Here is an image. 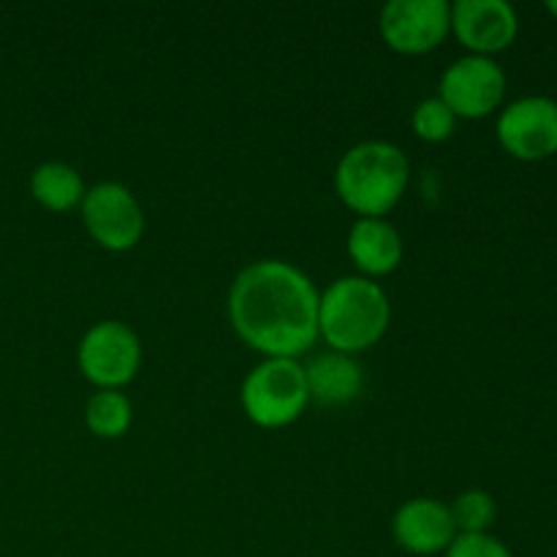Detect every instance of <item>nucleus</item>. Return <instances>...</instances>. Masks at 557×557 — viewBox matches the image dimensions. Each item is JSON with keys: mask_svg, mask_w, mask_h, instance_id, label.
I'll list each match as a JSON object with an SVG mask.
<instances>
[{"mask_svg": "<svg viewBox=\"0 0 557 557\" xmlns=\"http://www.w3.org/2000/svg\"><path fill=\"white\" fill-rule=\"evenodd\" d=\"M313 281L288 261L264 259L245 267L228 292V321L267 359H297L319 341Z\"/></svg>", "mask_w": 557, "mask_h": 557, "instance_id": "nucleus-1", "label": "nucleus"}, {"mask_svg": "<svg viewBox=\"0 0 557 557\" xmlns=\"http://www.w3.org/2000/svg\"><path fill=\"white\" fill-rule=\"evenodd\" d=\"M411 177L406 152L392 141H359L343 152L335 169V190L359 218H384L403 199Z\"/></svg>", "mask_w": 557, "mask_h": 557, "instance_id": "nucleus-2", "label": "nucleus"}, {"mask_svg": "<svg viewBox=\"0 0 557 557\" xmlns=\"http://www.w3.org/2000/svg\"><path fill=\"white\" fill-rule=\"evenodd\" d=\"M392 305L384 288L370 277H337L319 302V335L337 354H359L375 346L389 330Z\"/></svg>", "mask_w": 557, "mask_h": 557, "instance_id": "nucleus-3", "label": "nucleus"}, {"mask_svg": "<svg viewBox=\"0 0 557 557\" xmlns=\"http://www.w3.org/2000/svg\"><path fill=\"white\" fill-rule=\"evenodd\" d=\"M243 408L264 430L288 428L308 408V381L297 359H264L243 381Z\"/></svg>", "mask_w": 557, "mask_h": 557, "instance_id": "nucleus-4", "label": "nucleus"}, {"mask_svg": "<svg viewBox=\"0 0 557 557\" xmlns=\"http://www.w3.org/2000/svg\"><path fill=\"white\" fill-rule=\"evenodd\" d=\"M76 362L98 389H120L139 370L141 343L123 321H98L79 341Z\"/></svg>", "mask_w": 557, "mask_h": 557, "instance_id": "nucleus-5", "label": "nucleus"}, {"mask_svg": "<svg viewBox=\"0 0 557 557\" xmlns=\"http://www.w3.org/2000/svg\"><path fill=\"white\" fill-rule=\"evenodd\" d=\"M82 221L101 248L131 250L145 234V212L123 183H98L82 199Z\"/></svg>", "mask_w": 557, "mask_h": 557, "instance_id": "nucleus-6", "label": "nucleus"}, {"mask_svg": "<svg viewBox=\"0 0 557 557\" xmlns=\"http://www.w3.org/2000/svg\"><path fill=\"white\" fill-rule=\"evenodd\" d=\"M506 96V74L493 58L466 54L441 76V101L455 117H487Z\"/></svg>", "mask_w": 557, "mask_h": 557, "instance_id": "nucleus-7", "label": "nucleus"}, {"mask_svg": "<svg viewBox=\"0 0 557 557\" xmlns=\"http://www.w3.org/2000/svg\"><path fill=\"white\" fill-rule=\"evenodd\" d=\"M500 147L520 161H544L557 152V101L525 96L511 101L498 117Z\"/></svg>", "mask_w": 557, "mask_h": 557, "instance_id": "nucleus-8", "label": "nucleus"}, {"mask_svg": "<svg viewBox=\"0 0 557 557\" xmlns=\"http://www.w3.org/2000/svg\"><path fill=\"white\" fill-rule=\"evenodd\" d=\"M379 27L395 52L424 54L451 30V5L446 0H389L381 9Z\"/></svg>", "mask_w": 557, "mask_h": 557, "instance_id": "nucleus-9", "label": "nucleus"}, {"mask_svg": "<svg viewBox=\"0 0 557 557\" xmlns=\"http://www.w3.org/2000/svg\"><path fill=\"white\" fill-rule=\"evenodd\" d=\"M451 30L471 54L490 58L515 41L520 16L506 0H457L451 5Z\"/></svg>", "mask_w": 557, "mask_h": 557, "instance_id": "nucleus-10", "label": "nucleus"}, {"mask_svg": "<svg viewBox=\"0 0 557 557\" xmlns=\"http://www.w3.org/2000/svg\"><path fill=\"white\" fill-rule=\"evenodd\" d=\"M392 533L406 553L424 557L446 553L457 539V525L444 500L413 498L395 511Z\"/></svg>", "mask_w": 557, "mask_h": 557, "instance_id": "nucleus-11", "label": "nucleus"}, {"mask_svg": "<svg viewBox=\"0 0 557 557\" xmlns=\"http://www.w3.org/2000/svg\"><path fill=\"white\" fill-rule=\"evenodd\" d=\"M348 256L362 277H381L403 261V239L384 218H359L348 232Z\"/></svg>", "mask_w": 557, "mask_h": 557, "instance_id": "nucleus-12", "label": "nucleus"}, {"mask_svg": "<svg viewBox=\"0 0 557 557\" xmlns=\"http://www.w3.org/2000/svg\"><path fill=\"white\" fill-rule=\"evenodd\" d=\"M310 403H319L324 408L348 406L362 395L364 373L359 362L348 354H321L305 368Z\"/></svg>", "mask_w": 557, "mask_h": 557, "instance_id": "nucleus-13", "label": "nucleus"}, {"mask_svg": "<svg viewBox=\"0 0 557 557\" xmlns=\"http://www.w3.org/2000/svg\"><path fill=\"white\" fill-rule=\"evenodd\" d=\"M30 194L41 207L52 212H69L82 205L87 188L82 183V174L71 163L47 161L33 169Z\"/></svg>", "mask_w": 557, "mask_h": 557, "instance_id": "nucleus-14", "label": "nucleus"}, {"mask_svg": "<svg viewBox=\"0 0 557 557\" xmlns=\"http://www.w3.org/2000/svg\"><path fill=\"white\" fill-rule=\"evenodd\" d=\"M131 419H134L131 400L117 389L96 392L85 406L87 430L98 438H120L128 433Z\"/></svg>", "mask_w": 557, "mask_h": 557, "instance_id": "nucleus-15", "label": "nucleus"}, {"mask_svg": "<svg viewBox=\"0 0 557 557\" xmlns=\"http://www.w3.org/2000/svg\"><path fill=\"white\" fill-rule=\"evenodd\" d=\"M449 509L455 517L457 533H487L498 515L493 495L484 490H466L462 495H457Z\"/></svg>", "mask_w": 557, "mask_h": 557, "instance_id": "nucleus-16", "label": "nucleus"}, {"mask_svg": "<svg viewBox=\"0 0 557 557\" xmlns=\"http://www.w3.org/2000/svg\"><path fill=\"white\" fill-rule=\"evenodd\" d=\"M413 131H417L419 139L424 141H444L455 134L457 117L449 107H446L441 98H424V101L417 103L411 117Z\"/></svg>", "mask_w": 557, "mask_h": 557, "instance_id": "nucleus-17", "label": "nucleus"}, {"mask_svg": "<svg viewBox=\"0 0 557 557\" xmlns=\"http://www.w3.org/2000/svg\"><path fill=\"white\" fill-rule=\"evenodd\" d=\"M444 557H511V553L490 533H457Z\"/></svg>", "mask_w": 557, "mask_h": 557, "instance_id": "nucleus-18", "label": "nucleus"}, {"mask_svg": "<svg viewBox=\"0 0 557 557\" xmlns=\"http://www.w3.org/2000/svg\"><path fill=\"white\" fill-rule=\"evenodd\" d=\"M547 11L553 16H557V0H547Z\"/></svg>", "mask_w": 557, "mask_h": 557, "instance_id": "nucleus-19", "label": "nucleus"}]
</instances>
